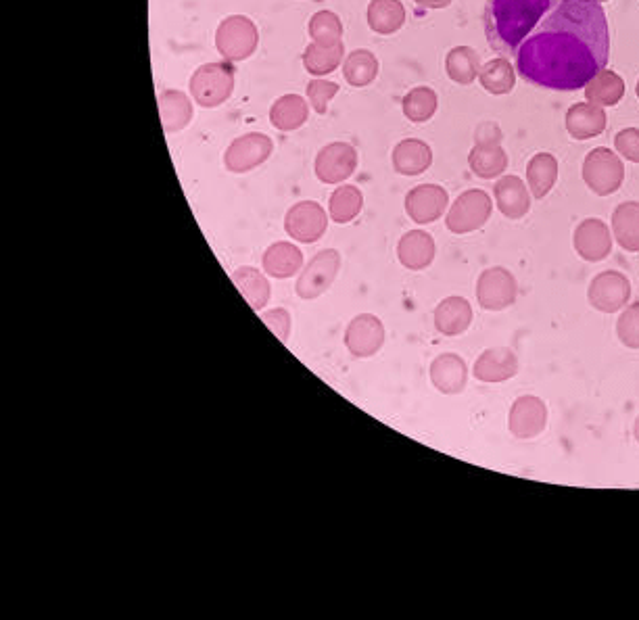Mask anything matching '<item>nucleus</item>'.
I'll use <instances>...</instances> for the list:
<instances>
[{"label": "nucleus", "instance_id": "c756f323", "mask_svg": "<svg viewBox=\"0 0 639 620\" xmlns=\"http://www.w3.org/2000/svg\"><path fill=\"white\" fill-rule=\"evenodd\" d=\"M625 94V82L619 74L610 69H602L585 86V99L598 107H614Z\"/></svg>", "mask_w": 639, "mask_h": 620}, {"label": "nucleus", "instance_id": "f3484780", "mask_svg": "<svg viewBox=\"0 0 639 620\" xmlns=\"http://www.w3.org/2000/svg\"><path fill=\"white\" fill-rule=\"evenodd\" d=\"M516 374H518V357L508 347L485 349L477 357L475 366H472V376L485 385L506 383V380L514 378Z\"/></svg>", "mask_w": 639, "mask_h": 620}, {"label": "nucleus", "instance_id": "1a4fd4ad", "mask_svg": "<svg viewBox=\"0 0 639 620\" xmlns=\"http://www.w3.org/2000/svg\"><path fill=\"white\" fill-rule=\"evenodd\" d=\"M587 301L602 314L623 312L631 301V280L617 270L600 272L589 282Z\"/></svg>", "mask_w": 639, "mask_h": 620}, {"label": "nucleus", "instance_id": "cd10ccee", "mask_svg": "<svg viewBox=\"0 0 639 620\" xmlns=\"http://www.w3.org/2000/svg\"><path fill=\"white\" fill-rule=\"evenodd\" d=\"M232 282L236 284L245 297V301L255 309V312H262V309L268 305L270 297H272V286L268 282V278L251 268V266H243L236 272H232Z\"/></svg>", "mask_w": 639, "mask_h": 620}, {"label": "nucleus", "instance_id": "ea45409f", "mask_svg": "<svg viewBox=\"0 0 639 620\" xmlns=\"http://www.w3.org/2000/svg\"><path fill=\"white\" fill-rule=\"evenodd\" d=\"M617 337L627 349L639 351V301L623 309L617 320Z\"/></svg>", "mask_w": 639, "mask_h": 620}, {"label": "nucleus", "instance_id": "4468645a", "mask_svg": "<svg viewBox=\"0 0 639 620\" xmlns=\"http://www.w3.org/2000/svg\"><path fill=\"white\" fill-rule=\"evenodd\" d=\"M387 339L385 324L374 314L355 316L345 328V347L353 357H374Z\"/></svg>", "mask_w": 639, "mask_h": 620}, {"label": "nucleus", "instance_id": "6ab92c4d", "mask_svg": "<svg viewBox=\"0 0 639 620\" xmlns=\"http://www.w3.org/2000/svg\"><path fill=\"white\" fill-rule=\"evenodd\" d=\"M431 383L443 395H460L468 385V366L458 353H441L431 364Z\"/></svg>", "mask_w": 639, "mask_h": 620}, {"label": "nucleus", "instance_id": "f03ea898", "mask_svg": "<svg viewBox=\"0 0 639 620\" xmlns=\"http://www.w3.org/2000/svg\"><path fill=\"white\" fill-rule=\"evenodd\" d=\"M562 0H487L485 36L491 49L504 59H514L520 44Z\"/></svg>", "mask_w": 639, "mask_h": 620}, {"label": "nucleus", "instance_id": "9d476101", "mask_svg": "<svg viewBox=\"0 0 639 620\" xmlns=\"http://www.w3.org/2000/svg\"><path fill=\"white\" fill-rule=\"evenodd\" d=\"M518 297L514 274L502 266L487 268L477 280V301L487 312H504Z\"/></svg>", "mask_w": 639, "mask_h": 620}, {"label": "nucleus", "instance_id": "c9c22d12", "mask_svg": "<svg viewBox=\"0 0 639 620\" xmlns=\"http://www.w3.org/2000/svg\"><path fill=\"white\" fill-rule=\"evenodd\" d=\"M343 76L353 88H364L372 84L378 76V59L372 51H353L343 63Z\"/></svg>", "mask_w": 639, "mask_h": 620}, {"label": "nucleus", "instance_id": "f257e3e1", "mask_svg": "<svg viewBox=\"0 0 639 620\" xmlns=\"http://www.w3.org/2000/svg\"><path fill=\"white\" fill-rule=\"evenodd\" d=\"M608 19L594 0H562L520 44L514 57L520 78L548 90H581L606 69Z\"/></svg>", "mask_w": 639, "mask_h": 620}, {"label": "nucleus", "instance_id": "0eeeda50", "mask_svg": "<svg viewBox=\"0 0 639 620\" xmlns=\"http://www.w3.org/2000/svg\"><path fill=\"white\" fill-rule=\"evenodd\" d=\"M339 268H341V255L335 249H324L320 253H316L307 266L301 270L297 284H295V293L303 299V301H314L318 297H322L330 286L335 284L337 276H339Z\"/></svg>", "mask_w": 639, "mask_h": 620}, {"label": "nucleus", "instance_id": "a18cd8bd", "mask_svg": "<svg viewBox=\"0 0 639 620\" xmlns=\"http://www.w3.org/2000/svg\"><path fill=\"white\" fill-rule=\"evenodd\" d=\"M414 3L424 9H445L452 5V0H414Z\"/></svg>", "mask_w": 639, "mask_h": 620}, {"label": "nucleus", "instance_id": "9b49d317", "mask_svg": "<svg viewBox=\"0 0 639 620\" xmlns=\"http://www.w3.org/2000/svg\"><path fill=\"white\" fill-rule=\"evenodd\" d=\"M326 211L316 201H299L295 203L287 216H284V230L297 243L312 245L318 243L328 228Z\"/></svg>", "mask_w": 639, "mask_h": 620}, {"label": "nucleus", "instance_id": "a878e982", "mask_svg": "<svg viewBox=\"0 0 639 620\" xmlns=\"http://www.w3.org/2000/svg\"><path fill=\"white\" fill-rule=\"evenodd\" d=\"M307 117H310V107L301 94H284L270 109V124L280 132L299 130L305 126Z\"/></svg>", "mask_w": 639, "mask_h": 620}, {"label": "nucleus", "instance_id": "37998d69", "mask_svg": "<svg viewBox=\"0 0 639 620\" xmlns=\"http://www.w3.org/2000/svg\"><path fill=\"white\" fill-rule=\"evenodd\" d=\"M614 147L631 163H639V128H625L614 136Z\"/></svg>", "mask_w": 639, "mask_h": 620}, {"label": "nucleus", "instance_id": "4c0bfd02", "mask_svg": "<svg viewBox=\"0 0 639 620\" xmlns=\"http://www.w3.org/2000/svg\"><path fill=\"white\" fill-rule=\"evenodd\" d=\"M437 105H439L437 92L429 86L412 88L404 97V103H401L406 117L414 124L429 122V119L437 113Z\"/></svg>", "mask_w": 639, "mask_h": 620}, {"label": "nucleus", "instance_id": "5701e85b", "mask_svg": "<svg viewBox=\"0 0 639 620\" xmlns=\"http://www.w3.org/2000/svg\"><path fill=\"white\" fill-rule=\"evenodd\" d=\"M608 126V117L602 107L591 103L573 105L566 113V130L575 140H589L600 136Z\"/></svg>", "mask_w": 639, "mask_h": 620}, {"label": "nucleus", "instance_id": "f704fd0d", "mask_svg": "<svg viewBox=\"0 0 639 620\" xmlns=\"http://www.w3.org/2000/svg\"><path fill=\"white\" fill-rule=\"evenodd\" d=\"M445 69L449 80L468 86L479 78L481 57L475 49H470V46H456V49L449 51L445 57Z\"/></svg>", "mask_w": 639, "mask_h": 620}, {"label": "nucleus", "instance_id": "79ce46f5", "mask_svg": "<svg viewBox=\"0 0 639 620\" xmlns=\"http://www.w3.org/2000/svg\"><path fill=\"white\" fill-rule=\"evenodd\" d=\"M262 320L282 343H289V337H291V314L287 312V309L276 307V309H272V312L262 314Z\"/></svg>", "mask_w": 639, "mask_h": 620}, {"label": "nucleus", "instance_id": "c03bdc74", "mask_svg": "<svg viewBox=\"0 0 639 620\" xmlns=\"http://www.w3.org/2000/svg\"><path fill=\"white\" fill-rule=\"evenodd\" d=\"M502 130L493 122H485L475 132V145H502Z\"/></svg>", "mask_w": 639, "mask_h": 620}, {"label": "nucleus", "instance_id": "72a5a7b5", "mask_svg": "<svg viewBox=\"0 0 639 620\" xmlns=\"http://www.w3.org/2000/svg\"><path fill=\"white\" fill-rule=\"evenodd\" d=\"M364 207V195L358 186L343 184L333 190L328 201V216L337 224H349L360 216Z\"/></svg>", "mask_w": 639, "mask_h": 620}, {"label": "nucleus", "instance_id": "2f4dec72", "mask_svg": "<svg viewBox=\"0 0 639 620\" xmlns=\"http://www.w3.org/2000/svg\"><path fill=\"white\" fill-rule=\"evenodd\" d=\"M345 55V46L343 42L337 44H320V42H312L307 44V49L303 53V65L305 71H310L312 76H328L341 65Z\"/></svg>", "mask_w": 639, "mask_h": 620}, {"label": "nucleus", "instance_id": "bb28decb", "mask_svg": "<svg viewBox=\"0 0 639 620\" xmlns=\"http://www.w3.org/2000/svg\"><path fill=\"white\" fill-rule=\"evenodd\" d=\"M406 7L401 0H370L368 5V26L381 36H391L404 28Z\"/></svg>", "mask_w": 639, "mask_h": 620}, {"label": "nucleus", "instance_id": "7ed1b4c3", "mask_svg": "<svg viewBox=\"0 0 639 620\" xmlns=\"http://www.w3.org/2000/svg\"><path fill=\"white\" fill-rule=\"evenodd\" d=\"M188 88H191L193 101L205 109L224 105L234 92V67H232V63L218 61V63L201 65L193 74Z\"/></svg>", "mask_w": 639, "mask_h": 620}, {"label": "nucleus", "instance_id": "aec40b11", "mask_svg": "<svg viewBox=\"0 0 639 620\" xmlns=\"http://www.w3.org/2000/svg\"><path fill=\"white\" fill-rule=\"evenodd\" d=\"M433 318H435V328L439 330V335L460 337L472 326L475 314H472V305L466 297L452 295V297H445L435 307Z\"/></svg>", "mask_w": 639, "mask_h": 620}, {"label": "nucleus", "instance_id": "f8f14e48", "mask_svg": "<svg viewBox=\"0 0 639 620\" xmlns=\"http://www.w3.org/2000/svg\"><path fill=\"white\" fill-rule=\"evenodd\" d=\"M548 426V405L537 395L518 397L508 414L510 435L520 441H529L539 437Z\"/></svg>", "mask_w": 639, "mask_h": 620}, {"label": "nucleus", "instance_id": "dca6fc26", "mask_svg": "<svg viewBox=\"0 0 639 620\" xmlns=\"http://www.w3.org/2000/svg\"><path fill=\"white\" fill-rule=\"evenodd\" d=\"M573 245L581 259L589 261V264H598L612 253V232L606 222L587 218L575 228Z\"/></svg>", "mask_w": 639, "mask_h": 620}, {"label": "nucleus", "instance_id": "58836bf2", "mask_svg": "<svg viewBox=\"0 0 639 620\" xmlns=\"http://www.w3.org/2000/svg\"><path fill=\"white\" fill-rule=\"evenodd\" d=\"M310 36L320 44H337L343 38V23L333 11H318L310 19Z\"/></svg>", "mask_w": 639, "mask_h": 620}, {"label": "nucleus", "instance_id": "c85d7f7f", "mask_svg": "<svg viewBox=\"0 0 639 620\" xmlns=\"http://www.w3.org/2000/svg\"><path fill=\"white\" fill-rule=\"evenodd\" d=\"M612 236L623 251H639V203L627 201L621 203L612 213Z\"/></svg>", "mask_w": 639, "mask_h": 620}, {"label": "nucleus", "instance_id": "ddd939ff", "mask_svg": "<svg viewBox=\"0 0 639 620\" xmlns=\"http://www.w3.org/2000/svg\"><path fill=\"white\" fill-rule=\"evenodd\" d=\"M358 168V151L347 142H330L316 155V178L322 184H343Z\"/></svg>", "mask_w": 639, "mask_h": 620}, {"label": "nucleus", "instance_id": "393cba45", "mask_svg": "<svg viewBox=\"0 0 639 620\" xmlns=\"http://www.w3.org/2000/svg\"><path fill=\"white\" fill-rule=\"evenodd\" d=\"M159 115L163 130L176 134L191 124L193 103L182 90H165L159 94Z\"/></svg>", "mask_w": 639, "mask_h": 620}, {"label": "nucleus", "instance_id": "e433bc0d", "mask_svg": "<svg viewBox=\"0 0 639 620\" xmlns=\"http://www.w3.org/2000/svg\"><path fill=\"white\" fill-rule=\"evenodd\" d=\"M479 80H481V86L489 94H495V97H502V94L512 92V88L516 84L514 69L508 63V59H504V57L493 59L487 65H483L479 71Z\"/></svg>", "mask_w": 639, "mask_h": 620}, {"label": "nucleus", "instance_id": "b1692460", "mask_svg": "<svg viewBox=\"0 0 639 620\" xmlns=\"http://www.w3.org/2000/svg\"><path fill=\"white\" fill-rule=\"evenodd\" d=\"M262 266L268 276L287 280L303 270V253L293 243L278 241L266 249L262 257Z\"/></svg>", "mask_w": 639, "mask_h": 620}, {"label": "nucleus", "instance_id": "09e8293b", "mask_svg": "<svg viewBox=\"0 0 639 620\" xmlns=\"http://www.w3.org/2000/svg\"><path fill=\"white\" fill-rule=\"evenodd\" d=\"M594 3H606V0H594Z\"/></svg>", "mask_w": 639, "mask_h": 620}, {"label": "nucleus", "instance_id": "a211bd4d", "mask_svg": "<svg viewBox=\"0 0 639 620\" xmlns=\"http://www.w3.org/2000/svg\"><path fill=\"white\" fill-rule=\"evenodd\" d=\"M435 253V238L424 230H410L401 236L397 243L399 264L410 272H422L426 268H431L435 261Z\"/></svg>", "mask_w": 639, "mask_h": 620}, {"label": "nucleus", "instance_id": "4be33fe9", "mask_svg": "<svg viewBox=\"0 0 639 620\" xmlns=\"http://www.w3.org/2000/svg\"><path fill=\"white\" fill-rule=\"evenodd\" d=\"M393 170L401 176H420L431 168L433 163V151L424 140L418 138H406L395 145L393 155Z\"/></svg>", "mask_w": 639, "mask_h": 620}, {"label": "nucleus", "instance_id": "de8ad7c7", "mask_svg": "<svg viewBox=\"0 0 639 620\" xmlns=\"http://www.w3.org/2000/svg\"><path fill=\"white\" fill-rule=\"evenodd\" d=\"M635 92H637V97H639V82H637V88H635Z\"/></svg>", "mask_w": 639, "mask_h": 620}, {"label": "nucleus", "instance_id": "39448f33", "mask_svg": "<svg viewBox=\"0 0 639 620\" xmlns=\"http://www.w3.org/2000/svg\"><path fill=\"white\" fill-rule=\"evenodd\" d=\"M583 180L591 193H596L598 197L614 195L625 180L621 157L606 147L589 151L583 161Z\"/></svg>", "mask_w": 639, "mask_h": 620}, {"label": "nucleus", "instance_id": "7c9ffc66", "mask_svg": "<svg viewBox=\"0 0 639 620\" xmlns=\"http://www.w3.org/2000/svg\"><path fill=\"white\" fill-rule=\"evenodd\" d=\"M558 180V161L552 153H537L527 165V186L535 199L550 195Z\"/></svg>", "mask_w": 639, "mask_h": 620}, {"label": "nucleus", "instance_id": "6e6552de", "mask_svg": "<svg viewBox=\"0 0 639 620\" xmlns=\"http://www.w3.org/2000/svg\"><path fill=\"white\" fill-rule=\"evenodd\" d=\"M274 151V142L262 132H249L234 138L224 153V168L232 174H247L266 163Z\"/></svg>", "mask_w": 639, "mask_h": 620}, {"label": "nucleus", "instance_id": "412c9836", "mask_svg": "<svg viewBox=\"0 0 639 620\" xmlns=\"http://www.w3.org/2000/svg\"><path fill=\"white\" fill-rule=\"evenodd\" d=\"M493 197L502 216L508 220L525 218L531 209V195L527 184L518 176H504L495 182Z\"/></svg>", "mask_w": 639, "mask_h": 620}, {"label": "nucleus", "instance_id": "423d86ee", "mask_svg": "<svg viewBox=\"0 0 639 620\" xmlns=\"http://www.w3.org/2000/svg\"><path fill=\"white\" fill-rule=\"evenodd\" d=\"M491 211L493 201L485 190L470 188L449 207L445 226L452 234H470L475 230H481L489 222Z\"/></svg>", "mask_w": 639, "mask_h": 620}, {"label": "nucleus", "instance_id": "473e14b6", "mask_svg": "<svg viewBox=\"0 0 639 620\" xmlns=\"http://www.w3.org/2000/svg\"><path fill=\"white\" fill-rule=\"evenodd\" d=\"M468 165L475 176L493 180L508 168V155L502 145H475L468 155Z\"/></svg>", "mask_w": 639, "mask_h": 620}, {"label": "nucleus", "instance_id": "2eb2a0df", "mask_svg": "<svg viewBox=\"0 0 639 620\" xmlns=\"http://www.w3.org/2000/svg\"><path fill=\"white\" fill-rule=\"evenodd\" d=\"M406 213L408 218L420 226L437 222L449 205L447 190L439 184H420L414 186L406 195Z\"/></svg>", "mask_w": 639, "mask_h": 620}, {"label": "nucleus", "instance_id": "49530a36", "mask_svg": "<svg viewBox=\"0 0 639 620\" xmlns=\"http://www.w3.org/2000/svg\"><path fill=\"white\" fill-rule=\"evenodd\" d=\"M633 437H635V441L639 443V416L635 418V424H633Z\"/></svg>", "mask_w": 639, "mask_h": 620}, {"label": "nucleus", "instance_id": "20e7f679", "mask_svg": "<svg viewBox=\"0 0 639 620\" xmlns=\"http://www.w3.org/2000/svg\"><path fill=\"white\" fill-rule=\"evenodd\" d=\"M257 44V26L245 15H230L218 26L216 49L224 61L236 63L249 59L257 51Z\"/></svg>", "mask_w": 639, "mask_h": 620}, {"label": "nucleus", "instance_id": "a19ab883", "mask_svg": "<svg viewBox=\"0 0 639 620\" xmlns=\"http://www.w3.org/2000/svg\"><path fill=\"white\" fill-rule=\"evenodd\" d=\"M337 92H339V84L318 78V80H312L310 84H307V101H310V105L314 107L316 113L322 115V113H326L328 103L333 101Z\"/></svg>", "mask_w": 639, "mask_h": 620}]
</instances>
